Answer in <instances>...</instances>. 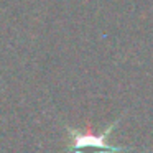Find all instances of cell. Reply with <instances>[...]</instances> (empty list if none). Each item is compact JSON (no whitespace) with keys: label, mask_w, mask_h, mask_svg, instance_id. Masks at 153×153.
I'll use <instances>...</instances> for the list:
<instances>
[{"label":"cell","mask_w":153,"mask_h":153,"mask_svg":"<svg viewBox=\"0 0 153 153\" xmlns=\"http://www.w3.org/2000/svg\"><path fill=\"white\" fill-rule=\"evenodd\" d=\"M123 119V115H120L114 123H110L104 132L100 133H94L91 128L86 130H77V128H71L69 125H66V132H68V146L66 152H76V150H87V148H96V150H107L110 153H125V152H133L135 148L130 146H114L109 145L105 142L107 137L112 133V130L119 125V122Z\"/></svg>","instance_id":"cell-1"},{"label":"cell","mask_w":153,"mask_h":153,"mask_svg":"<svg viewBox=\"0 0 153 153\" xmlns=\"http://www.w3.org/2000/svg\"><path fill=\"white\" fill-rule=\"evenodd\" d=\"M74 153H89V152H86V150H76ZM91 153H110V152H107V150H94Z\"/></svg>","instance_id":"cell-2"}]
</instances>
